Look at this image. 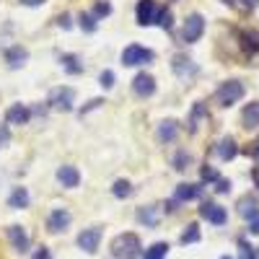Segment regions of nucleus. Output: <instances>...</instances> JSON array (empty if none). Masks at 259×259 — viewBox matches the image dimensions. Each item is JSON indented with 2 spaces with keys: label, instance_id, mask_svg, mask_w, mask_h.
Masks as SVG:
<instances>
[{
  "label": "nucleus",
  "instance_id": "nucleus-15",
  "mask_svg": "<svg viewBox=\"0 0 259 259\" xmlns=\"http://www.w3.org/2000/svg\"><path fill=\"white\" fill-rule=\"evenodd\" d=\"M200 192H202L200 184H179V187H177V194H174V200H177V202L197 200V197H200Z\"/></svg>",
  "mask_w": 259,
  "mask_h": 259
},
{
  "label": "nucleus",
  "instance_id": "nucleus-29",
  "mask_svg": "<svg viewBox=\"0 0 259 259\" xmlns=\"http://www.w3.org/2000/svg\"><path fill=\"white\" fill-rule=\"evenodd\" d=\"M239 212L244 215V218H251V215L256 212V202H254V197H244V200L239 202Z\"/></svg>",
  "mask_w": 259,
  "mask_h": 259
},
{
  "label": "nucleus",
  "instance_id": "nucleus-34",
  "mask_svg": "<svg viewBox=\"0 0 259 259\" xmlns=\"http://www.w3.org/2000/svg\"><path fill=\"white\" fill-rule=\"evenodd\" d=\"M200 177H202V182H218V179H221V177H218V171L210 168V166H202Z\"/></svg>",
  "mask_w": 259,
  "mask_h": 259
},
{
  "label": "nucleus",
  "instance_id": "nucleus-6",
  "mask_svg": "<svg viewBox=\"0 0 259 259\" xmlns=\"http://www.w3.org/2000/svg\"><path fill=\"white\" fill-rule=\"evenodd\" d=\"M99 241H101V228H99V226H94V228H83V231L78 233V246H80L85 254H96Z\"/></svg>",
  "mask_w": 259,
  "mask_h": 259
},
{
  "label": "nucleus",
  "instance_id": "nucleus-25",
  "mask_svg": "<svg viewBox=\"0 0 259 259\" xmlns=\"http://www.w3.org/2000/svg\"><path fill=\"white\" fill-rule=\"evenodd\" d=\"M202 117H207V106H205L202 101H197V104H194V109H192V117H189V133H194V130H197V122H200Z\"/></svg>",
  "mask_w": 259,
  "mask_h": 259
},
{
  "label": "nucleus",
  "instance_id": "nucleus-45",
  "mask_svg": "<svg viewBox=\"0 0 259 259\" xmlns=\"http://www.w3.org/2000/svg\"><path fill=\"white\" fill-rule=\"evenodd\" d=\"M221 259H231V256H221Z\"/></svg>",
  "mask_w": 259,
  "mask_h": 259
},
{
  "label": "nucleus",
  "instance_id": "nucleus-2",
  "mask_svg": "<svg viewBox=\"0 0 259 259\" xmlns=\"http://www.w3.org/2000/svg\"><path fill=\"white\" fill-rule=\"evenodd\" d=\"M215 99L221 101V106H233L239 99H244V83L241 80H226L218 91H215Z\"/></svg>",
  "mask_w": 259,
  "mask_h": 259
},
{
  "label": "nucleus",
  "instance_id": "nucleus-24",
  "mask_svg": "<svg viewBox=\"0 0 259 259\" xmlns=\"http://www.w3.org/2000/svg\"><path fill=\"white\" fill-rule=\"evenodd\" d=\"M241 41H244V50L249 55H256L259 52V34L256 31H244L241 34Z\"/></svg>",
  "mask_w": 259,
  "mask_h": 259
},
{
  "label": "nucleus",
  "instance_id": "nucleus-44",
  "mask_svg": "<svg viewBox=\"0 0 259 259\" xmlns=\"http://www.w3.org/2000/svg\"><path fill=\"white\" fill-rule=\"evenodd\" d=\"M21 3H24V6H41L45 0H21Z\"/></svg>",
  "mask_w": 259,
  "mask_h": 259
},
{
  "label": "nucleus",
  "instance_id": "nucleus-37",
  "mask_svg": "<svg viewBox=\"0 0 259 259\" xmlns=\"http://www.w3.org/2000/svg\"><path fill=\"white\" fill-rule=\"evenodd\" d=\"M249 231L259 236V210H256V212L251 215V218H249Z\"/></svg>",
  "mask_w": 259,
  "mask_h": 259
},
{
  "label": "nucleus",
  "instance_id": "nucleus-43",
  "mask_svg": "<svg viewBox=\"0 0 259 259\" xmlns=\"http://www.w3.org/2000/svg\"><path fill=\"white\" fill-rule=\"evenodd\" d=\"M251 156H254V158H256V161H259V140H256V143H254V145H251Z\"/></svg>",
  "mask_w": 259,
  "mask_h": 259
},
{
  "label": "nucleus",
  "instance_id": "nucleus-16",
  "mask_svg": "<svg viewBox=\"0 0 259 259\" xmlns=\"http://www.w3.org/2000/svg\"><path fill=\"white\" fill-rule=\"evenodd\" d=\"M26 60H29V52H26L24 47H11V50L6 52V62L11 65V68H24Z\"/></svg>",
  "mask_w": 259,
  "mask_h": 259
},
{
  "label": "nucleus",
  "instance_id": "nucleus-21",
  "mask_svg": "<svg viewBox=\"0 0 259 259\" xmlns=\"http://www.w3.org/2000/svg\"><path fill=\"white\" fill-rule=\"evenodd\" d=\"M138 221H140L143 226H148V228H156V226H158V212H156V207H140V210H138Z\"/></svg>",
  "mask_w": 259,
  "mask_h": 259
},
{
  "label": "nucleus",
  "instance_id": "nucleus-11",
  "mask_svg": "<svg viewBox=\"0 0 259 259\" xmlns=\"http://www.w3.org/2000/svg\"><path fill=\"white\" fill-rule=\"evenodd\" d=\"M70 212L65 210V207H57V210H52V215L47 218V228L52 231V233H60V231H65L70 226Z\"/></svg>",
  "mask_w": 259,
  "mask_h": 259
},
{
  "label": "nucleus",
  "instance_id": "nucleus-23",
  "mask_svg": "<svg viewBox=\"0 0 259 259\" xmlns=\"http://www.w3.org/2000/svg\"><path fill=\"white\" fill-rule=\"evenodd\" d=\"M60 62H62V68L68 70L70 75H78V73H83V65H80V60H78L75 55H62V57H60Z\"/></svg>",
  "mask_w": 259,
  "mask_h": 259
},
{
  "label": "nucleus",
  "instance_id": "nucleus-33",
  "mask_svg": "<svg viewBox=\"0 0 259 259\" xmlns=\"http://www.w3.org/2000/svg\"><path fill=\"white\" fill-rule=\"evenodd\" d=\"M223 3H228V6H239V8H244V11H251V8H256L259 0H223Z\"/></svg>",
  "mask_w": 259,
  "mask_h": 259
},
{
  "label": "nucleus",
  "instance_id": "nucleus-12",
  "mask_svg": "<svg viewBox=\"0 0 259 259\" xmlns=\"http://www.w3.org/2000/svg\"><path fill=\"white\" fill-rule=\"evenodd\" d=\"M8 239H11V244H13L16 251H21V254L29 251V244H31L29 241V233L21 228V226H8Z\"/></svg>",
  "mask_w": 259,
  "mask_h": 259
},
{
  "label": "nucleus",
  "instance_id": "nucleus-27",
  "mask_svg": "<svg viewBox=\"0 0 259 259\" xmlns=\"http://www.w3.org/2000/svg\"><path fill=\"white\" fill-rule=\"evenodd\" d=\"M112 194H114L117 200H124V197H130V194H133V187H130L127 179H117L114 187H112Z\"/></svg>",
  "mask_w": 259,
  "mask_h": 259
},
{
  "label": "nucleus",
  "instance_id": "nucleus-28",
  "mask_svg": "<svg viewBox=\"0 0 259 259\" xmlns=\"http://www.w3.org/2000/svg\"><path fill=\"white\" fill-rule=\"evenodd\" d=\"M156 24L161 26V29H171V26H174V13H171L168 8H158V16H156Z\"/></svg>",
  "mask_w": 259,
  "mask_h": 259
},
{
  "label": "nucleus",
  "instance_id": "nucleus-32",
  "mask_svg": "<svg viewBox=\"0 0 259 259\" xmlns=\"http://www.w3.org/2000/svg\"><path fill=\"white\" fill-rule=\"evenodd\" d=\"M239 259H256L254 246H251V244H246V241H239Z\"/></svg>",
  "mask_w": 259,
  "mask_h": 259
},
{
  "label": "nucleus",
  "instance_id": "nucleus-22",
  "mask_svg": "<svg viewBox=\"0 0 259 259\" xmlns=\"http://www.w3.org/2000/svg\"><path fill=\"white\" fill-rule=\"evenodd\" d=\"M166 254H168V244L166 241H156L153 246L145 249L143 259H166Z\"/></svg>",
  "mask_w": 259,
  "mask_h": 259
},
{
  "label": "nucleus",
  "instance_id": "nucleus-18",
  "mask_svg": "<svg viewBox=\"0 0 259 259\" xmlns=\"http://www.w3.org/2000/svg\"><path fill=\"white\" fill-rule=\"evenodd\" d=\"M241 119H244V127H246V130H254V127H259V101H251V104H246V109H244Z\"/></svg>",
  "mask_w": 259,
  "mask_h": 259
},
{
  "label": "nucleus",
  "instance_id": "nucleus-26",
  "mask_svg": "<svg viewBox=\"0 0 259 259\" xmlns=\"http://www.w3.org/2000/svg\"><path fill=\"white\" fill-rule=\"evenodd\" d=\"M197 241H200V226L197 223H189L184 228V233H182V244L187 246V244H197Z\"/></svg>",
  "mask_w": 259,
  "mask_h": 259
},
{
  "label": "nucleus",
  "instance_id": "nucleus-36",
  "mask_svg": "<svg viewBox=\"0 0 259 259\" xmlns=\"http://www.w3.org/2000/svg\"><path fill=\"white\" fill-rule=\"evenodd\" d=\"M94 13H96V16H109V13H112V6L106 3V0H99V3L94 6Z\"/></svg>",
  "mask_w": 259,
  "mask_h": 259
},
{
  "label": "nucleus",
  "instance_id": "nucleus-40",
  "mask_svg": "<svg viewBox=\"0 0 259 259\" xmlns=\"http://www.w3.org/2000/svg\"><path fill=\"white\" fill-rule=\"evenodd\" d=\"M215 192H218V194L231 192V182H228V179H218V187H215Z\"/></svg>",
  "mask_w": 259,
  "mask_h": 259
},
{
  "label": "nucleus",
  "instance_id": "nucleus-1",
  "mask_svg": "<svg viewBox=\"0 0 259 259\" xmlns=\"http://www.w3.org/2000/svg\"><path fill=\"white\" fill-rule=\"evenodd\" d=\"M112 249H114V256H119V259H138L140 256V239L135 233H122L114 239Z\"/></svg>",
  "mask_w": 259,
  "mask_h": 259
},
{
  "label": "nucleus",
  "instance_id": "nucleus-38",
  "mask_svg": "<svg viewBox=\"0 0 259 259\" xmlns=\"http://www.w3.org/2000/svg\"><path fill=\"white\" fill-rule=\"evenodd\" d=\"M31 259H52V254H50V249L47 246H39L36 251H34V256Z\"/></svg>",
  "mask_w": 259,
  "mask_h": 259
},
{
  "label": "nucleus",
  "instance_id": "nucleus-13",
  "mask_svg": "<svg viewBox=\"0 0 259 259\" xmlns=\"http://www.w3.org/2000/svg\"><path fill=\"white\" fill-rule=\"evenodd\" d=\"M29 119H31V109L24 106V104H13L11 109L6 112V122L8 124H26Z\"/></svg>",
  "mask_w": 259,
  "mask_h": 259
},
{
  "label": "nucleus",
  "instance_id": "nucleus-30",
  "mask_svg": "<svg viewBox=\"0 0 259 259\" xmlns=\"http://www.w3.org/2000/svg\"><path fill=\"white\" fill-rule=\"evenodd\" d=\"M189 163H192V156L187 153V150H179V153L174 156V168H177V171H184Z\"/></svg>",
  "mask_w": 259,
  "mask_h": 259
},
{
  "label": "nucleus",
  "instance_id": "nucleus-3",
  "mask_svg": "<svg viewBox=\"0 0 259 259\" xmlns=\"http://www.w3.org/2000/svg\"><path fill=\"white\" fill-rule=\"evenodd\" d=\"M156 55L153 50L148 47H140V45H130L122 50V65H127V68H135V65H143V62H150Z\"/></svg>",
  "mask_w": 259,
  "mask_h": 259
},
{
  "label": "nucleus",
  "instance_id": "nucleus-35",
  "mask_svg": "<svg viewBox=\"0 0 259 259\" xmlns=\"http://www.w3.org/2000/svg\"><path fill=\"white\" fill-rule=\"evenodd\" d=\"M99 83L104 85V89H112V85H114V73H112V70H104V73L99 75Z\"/></svg>",
  "mask_w": 259,
  "mask_h": 259
},
{
  "label": "nucleus",
  "instance_id": "nucleus-7",
  "mask_svg": "<svg viewBox=\"0 0 259 259\" xmlns=\"http://www.w3.org/2000/svg\"><path fill=\"white\" fill-rule=\"evenodd\" d=\"M200 218L210 221L212 226H223V223L228 221V212H226V207L215 205V202H202V207H200Z\"/></svg>",
  "mask_w": 259,
  "mask_h": 259
},
{
  "label": "nucleus",
  "instance_id": "nucleus-14",
  "mask_svg": "<svg viewBox=\"0 0 259 259\" xmlns=\"http://www.w3.org/2000/svg\"><path fill=\"white\" fill-rule=\"evenodd\" d=\"M57 182H60L62 187H68V189L78 187V184H80L78 168H75V166H60V168H57Z\"/></svg>",
  "mask_w": 259,
  "mask_h": 259
},
{
  "label": "nucleus",
  "instance_id": "nucleus-42",
  "mask_svg": "<svg viewBox=\"0 0 259 259\" xmlns=\"http://www.w3.org/2000/svg\"><path fill=\"white\" fill-rule=\"evenodd\" d=\"M8 138H11V135H8V127H3V130H0V148L8 143Z\"/></svg>",
  "mask_w": 259,
  "mask_h": 259
},
{
  "label": "nucleus",
  "instance_id": "nucleus-5",
  "mask_svg": "<svg viewBox=\"0 0 259 259\" xmlns=\"http://www.w3.org/2000/svg\"><path fill=\"white\" fill-rule=\"evenodd\" d=\"M73 101H75V91L68 89V85L55 89V91L50 94V106H55V109H62V112H70V109H73Z\"/></svg>",
  "mask_w": 259,
  "mask_h": 259
},
{
  "label": "nucleus",
  "instance_id": "nucleus-19",
  "mask_svg": "<svg viewBox=\"0 0 259 259\" xmlns=\"http://www.w3.org/2000/svg\"><path fill=\"white\" fill-rule=\"evenodd\" d=\"M8 205H11L13 210H24V207L29 205V192H26V187H16V189L11 192V197H8Z\"/></svg>",
  "mask_w": 259,
  "mask_h": 259
},
{
  "label": "nucleus",
  "instance_id": "nucleus-9",
  "mask_svg": "<svg viewBox=\"0 0 259 259\" xmlns=\"http://www.w3.org/2000/svg\"><path fill=\"white\" fill-rule=\"evenodd\" d=\"M171 70H174L179 78H192L197 75V65H194V60H189L187 55H174V60H171Z\"/></svg>",
  "mask_w": 259,
  "mask_h": 259
},
{
  "label": "nucleus",
  "instance_id": "nucleus-31",
  "mask_svg": "<svg viewBox=\"0 0 259 259\" xmlns=\"http://www.w3.org/2000/svg\"><path fill=\"white\" fill-rule=\"evenodd\" d=\"M80 29H83V31H96V16L80 13Z\"/></svg>",
  "mask_w": 259,
  "mask_h": 259
},
{
  "label": "nucleus",
  "instance_id": "nucleus-4",
  "mask_svg": "<svg viewBox=\"0 0 259 259\" xmlns=\"http://www.w3.org/2000/svg\"><path fill=\"white\" fill-rule=\"evenodd\" d=\"M205 31V18L200 13H189L187 21H184V29H182V41L192 45V41H197Z\"/></svg>",
  "mask_w": 259,
  "mask_h": 259
},
{
  "label": "nucleus",
  "instance_id": "nucleus-17",
  "mask_svg": "<svg viewBox=\"0 0 259 259\" xmlns=\"http://www.w3.org/2000/svg\"><path fill=\"white\" fill-rule=\"evenodd\" d=\"M177 133H179V127L174 119H163L158 124V140L161 143H171V140H177Z\"/></svg>",
  "mask_w": 259,
  "mask_h": 259
},
{
  "label": "nucleus",
  "instance_id": "nucleus-8",
  "mask_svg": "<svg viewBox=\"0 0 259 259\" xmlns=\"http://www.w3.org/2000/svg\"><path fill=\"white\" fill-rule=\"evenodd\" d=\"M133 91L140 96V99H148L156 94V78L150 73H138L135 80H133Z\"/></svg>",
  "mask_w": 259,
  "mask_h": 259
},
{
  "label": "nucleus",
  "instance_id": "nucleus-20",
  "mask_svg": "<svg viewBox=\"0 0 259 259\" xmlns=\"http://www.w3.org/2000/svg\"><path fill=\"white\" fill-rule=\"evenodd\" d=\"M236 153H239V148H236V140H233V138H223V140L218 143V156H221V161H233Z\"/></svg>",
  "mask_w": 259,
  "mask_h": 259
},
{
  "label": "nucleus",
  "instance_id": "nucleus-10",
  "mask_svg": "<svg viewBox=\"0 0 259 259\" xmlns=\"http://www.w3.org/2000/svg\"><path fill=\"white\" fill-rule=\"evenodd\" d=\"M135 16H138V24H140V26H150V24H156L158 8H156L153 0H140V3H138V11H135Z\"/></svg>",
  "mask_w": 259,
  "mask_h": 259
},
{
  "label": "nucleus",
  "instance_id": "nucleus-41",
  "mask_svg": "<svg viewBox=\"0 0 259 259\" xmlns=\"http://www.w3.org/2000/svg\"><path fill=\"white\" fill-rule=\"evenodd\" d=\"M57 24H60L62 29H70V16H68V13H62V16L57 18Z\"/></svg>",
  "mask_w": 259,
  "mask_h": 259
},
{
  "label": "nucleus",
  "instance_id": "nucleus-39",
  "mask_svg": "<svg viewBox=\"0 0 259 259\" xmlns=\"http://www.w3.org/2000/svg\"><path fill=\"white\" fill-rule=\"evenodd\" d=\"M101 104H104V99H91V101H89V106H83V109H80V114H85V112H91V109H99Z\"/></svg>",
  "mask_w": 259,
  "mask_h": 259
}]
</instances>
